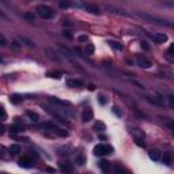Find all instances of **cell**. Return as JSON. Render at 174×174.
Returning a JSON list of instances; mask_svg holds the SVG:
<instances>
[{
    "label": "cell",
    "instance_id": "9",
    "mask_svg": "<svg viewBox=\"0 0 174 174\" xmlns=\"http://www.w3.org/2000/svg\"><path fill=\"white\" fill-rule=\"evenodd\" d=\"M19 166L21 167H25V169H30L33 166V161L30 157H22L19 159Z\"/></svg>",
    "mask_w": 174,
    "mask_h": 174
},
{
    "label": "cell",
    "instance_id": "39",
    "mask_svg": "<svg viewBox=\"0 0 174 174\" xmlns=\"http://www.w3.org/2000/svg\"><path fill=\"white\" fill-rule=\"evenodd\" d=\"M7 45V41H6V38L1 35V46H6Z\"/></svg>",
    "mask_w": 174,
    "mask_h": 174
},
{
    "label": "cell",
    "instance_id": "31",
    "mask_svg": "<svg viewBox=\"0 0 174 174\" xmlns=\"http://www.w3.org/2000/svg\"><path fill=\"white\" fill-rule=\"evenodd\" d=\"M113 113H114V114H116V116H118V117H121V114H123V113H121V110H118V107L117 106H113Z\"/></svg>",
    "mask_w": 174,
    "mask_h": 174
},
{
    "label": "cell",
    "instance_id": "27",
    "mask_svg": "<svg viewBox=\"0 0 174 174\" xmlns=\"http://www.w3.org/2000/svg\"><path fill=\"white\" fill-rule=\"evenodd\" d=\"M23 18H25V19H27L29 22H34V14H31V12H25V14H23Z\"/></svg>",
    "mask_w": 174,
    "mask_h": 174
},
{
    "label": "cell",
    "instance_id": "35",
    "mask_svg": "<svg viewBox=\"0 0 174 174\" xmlns=\"http://www.w3.org/2000/svg\"><path fill=\"white\" fill-rule=\"evenodd\" d=\"M0 110H1V120H3V121H4V120H6V118H7V114H6V109H4V107L1 106V107H0Z\"/></svg>",
    "mask_w": 174,
    "mask_h": 174
},
{
    "label": "cell",
    "instance_id": "29",
    "mask_svg": "<svg viewBox=\"0 0 174 174\" xmlns=\"http://www.w3.org/2000/svg\"><path fill=\"white\" fill-rule=\"evenodd\" d=\"M166 101H167L169 106L174 107V95H167V97H166Z\"/></svg>",
    "mask_w": 174,
    "mask_h": 174
},
{
    "label": "cell",
    "instance_id": "1",
    "mask_svg": "<svg viewBox=\"0 0 174 174\" xmlns=\"http://www.w3.org/2000/svg\"><path fill=\"white\" fill-rule=\"evenodd\" d=\"M113 152V147H110L109 144H105V143H99L94 147V155L97 157H105V155H109Z\"/></svg>",
    "mask_w": 174,
    "mask_h": 174
},
{
    "label": "cell",
    "instance_id": "33",
    "mask_svg": "<svg viewBox=\"0 0 174 174\" xmlns=\"http://www.w3.org/2000/svg\"><path fill=\"white\" fill-rule=\"evenodd\" d=\"M64 37H67L68 39H72L73 37H72V34H71V31H69V30H64Z\"/></svg>",
    "mask_w": 174,
    "mask_h": 174
},
{
    "label": "cell",
    "instance_id": "41",
    "mask_svg": "<svg viewBox=\"0 0 174 174\" xmlns=\"http://www.w3.org/2000/svg\"><path fill=\"white\" fill-rule=\"evenodd\" d=\"M11 45L14 46V48H15V49H18V48H19V45H18V42H12Z\"/></svg>",
    "mask_w": 174,
    "mask_h": 174
},
{
    "label": "cell",
    "instance_id": "12",
    "mask_svg": "<svg viewBox=\"0 0 174 174\" xmlns=\"http://www.w3.org/2000/svg\"><path fill=\"white\" fill-rule=\"evenodd\" d=\"M67 84H68V87L76 89V87H82V86H83V82H82L80 79H68Z\"/></svg>",
    "mask_w": 174,
    "mask_h": 174
},
{
    "label": "cell",
    "instance_id": "2",
    "mask_svg": "<svg viewBox=\"0 0 174 174\" xmlns=\"http://www.w3.org/2000/svg\"><path fill=\"white\" fill-rule=\"evenodd\" d=\"M37 14L44 19H51V18L55 17V11L49 6H45V4H41V6L37 7Z\"/></svg>",
    "mask_w": 174,
    "mask_h": 174
},
{
    "label": "cell",
    "instance_id": "37",
    "mask_svg": "<svg viewBox=\"0 0 174 174\" xmlns=\"http://www.w3.org/2000/svg\"><path fill=\"white\" fill-rule=\"evenodd\" d=\"M167 55H174V42L171 44V45H170V48H169Z\"/></svg>",
    "mask_w": 174,
    "mask_h": 174
},
{
    "label": "cell",
    "instance_id": "22",
    "mask_svg": "<svg viewBox=\"0 0 174 174\" xmlns=\"http://www.w3.org/2000/svg\"><path fill=\"white\" fill-rule=\"evenodd\" d=\"M59 6H60V8H69V7L72 6V3L69 0H60L59 1Z\"/></svg>",
    "mask_w": 174,
    "mask_h": 174
},
{
    "label": "cell",
    "instance_id": "26",
    "mask_svg": "<svg viewBox=\"0 0 174 174\" xmlns=\"http://www.w3.org/2000/svg\"><path fill=\"white\" fill-rule=\"evenodd\" d=\"M86 55H87V56L94 55V45H93V44H87V46H86Z\"/></svg>",
    "mask_w": 174,
    "mask_h": 174
},
{
    "label": "cell",
    "instance_id": "8",
    "mask_svg": "<svg viewBox=\"0 0 174 174\" xmlns=\"http://www.w3.org/2000/svg\"><path fill=\"white\" fill-rule=\"evenodd\" d=\"M129 132L132 133L133 136V139L135 140H144V132L139 128H131L129 129Z\"/></svg>",
    "mask_w": 174,
    "mask_h": 174
},
{
    "label": "cell",
    "instance_id": "11",
    "mask_svg": "<svg viewBox=\"0 0 174 174\" xmlns=\"http://www.w3.org/2000/svg\"><path fill=\"white\" fill-rule=\"evenodd\" d=\"M137 64H139V65H140L141 68H150L152 65L151 64V61H150V60H148V59H147V57H144V56H140V57H137Z\"/></svg>",
    "mask_w": 174,
    "mask_h": 174
},
{
    "label": "cell",
    "instance_id": "16",
    "mask_svg": "<svg viewBox=\"0 0 174 174\" xmlns=\"http://www.w3.org/2000/svg\"><path fill=\"white\" fill-rule=\"evenodd\" d=\"M148 155H150V158H151L154 162H158V161L161 159V152L158 151V150H151Z\"/></svg>",
    "mask_w": 174,
    "mask_h": 174
},
{
    "label": "cell",
    "instance_id": "17",
    "mask_svg": "<svg viewBox=\"0 0 174 174\" xmlns=\"http://www.w3.org/2000/svg\"><path fill=\"white\" fill-rule=\"evenodd\" d=\"M107 44H109V45L112 46L113 49H114V51H118V52H121L124 49V46L121 45V44H120V42H116V41H109V42H107Z\"/></svg>",
    "mask_w": 174,
    "mask_h": 174
},
{
    "label": "cell",
    "instance_id": "36",
    "mask_svg": "<svg viewBox=\"0 0 174 174\" xmlns=\"http://www.w3.org/2000/svg\"><path fill=\"white\" fill-rule=\"evenodd\" d=\"M10 131H11V133H18V132H22V128H17V127H12V128H10Z\"/></svg>",
    "mask_w": 174,
    "mask_h": 174
},
{
    "label": "cell",
    "instance_id": "25",
    "mask_svg": "<svg viewBox=\"0 0 174 174\" xmlns=\"http://www.w3.org/2000/svg\"><path fill=\"white\" fill-rule=\"evenodd\" d=\"M76 163H78L79 166H83L84 163H86V158H84L83 154H79L78 157H76Z\"/></svg>",
    "mask_w": 174,
    "mask_h": 174
},
{
    "label": "cell",
    "instance_id": "4",
    "mask_svg": "<svg viewBox=\"0 0 174 174\" xmlns=\"http://www.w3.org/2000/svg\"><path fill=\"white\" fill-rule=\"evenodd\" d=\"M45 55H46V57H48L49 60H52V61L61 63V56H60L55 49H52V48H46V49H45Z\"/></svg>",
    "mask_w": 174,
    "mask_h": 174
},
{
    "label": "cell",
    "instance_id": "23",
    "mask_svg": "<svg viewBox=\"0 0 174 174\" xmlns=\"http://www.w3.org/2000/svg\"><path fill=\"white\" fill-rule=\"evenodd\" d=\"M162 161H163V163H165L166 166H169V165L171 163V157H170V154H169V152H166V154H163Z\"/></svg>",
    "mask_w": 174,
    "mask_h": 174
},
{
    "label": "cell",
    "instance_id": "7",
    "mask_svg": "<svg viewBox=\"0 0 174 174\" xmlns=\"http://www.w3.org/2000/svg\"><path fill=\"white\" fill-rule=\"evenodd\" d=\"M151 38H152V41L157 42V44H163V42L167 41V35L165 33H155L151 35Z\"/></svg>",
    "mask_w": 174,
    "mask_h": 174
},
{
    "label": "cell",
    "instance_id": "38",
    "mask_svg": "<svg viewBox=\"0 0 174 174\" xmlns=\"http://www.w3.org/2000/svg\"><path fill=\"white\" fill-rule=\"evenodd\" d=\"M135 141H136V144H137V146H141V147L146 146V144L143 143V140H135Z\"/></svg>",
    "mask_w": 174,
    "mask_h": 174
},
{
    "label": "cell",
    "instance_id": "18",
    "mask_svg": "<svg viewBox=\"0 0 174 174\" xmlns=\"http://www.w3.org/2000/svg\"><path fill=\"white\" fill-rule=\"evenodd\" d=\"M26 116H27V117L30 118L33 123H37V121L39 120L38 114H37V113H34V112H31V110H27V112H26Z\"/></svg>",
    "mask_w": 174,
    "mask_h": 174
},
{
    "label": "cell",
    "instance_id": "19",
    "mask_svg": "<svg viewBox=\"0 0 174 174\" xmlns=\"http://www.w3.org/2000/svg\"><path fill=\"white\" fill-rule=\"evenodd\" d=\"M94 129L98 131V132H103V131H106V125L102 123V121H98V123L94 124Z\"/></svg>",
    "mask_w": 174,
    "mask_h": 174
},
{
    "label": "cell",
    "instance_id": "6",
    "mask_svg": "<svg viewBox=\"0 0 174 174\" xmlns=\"http://www.w3.org/2000/svg\"><path fill=\"white\" fill-rule=\"evenodd\" d=\"M49 102L56 105V106H71V102L68 101H64V99H60V98H56V97H51L49 98Z\"/></svg>",
    "mask_w": 174,
    "mask_h": 174
},
{
    "label": "cell",
    "instance_id": "21",
    "mask_svg": "<svg viewBox=\"0 0 174 174\" xmlns=\"http://www.w3.org/2000/svg\"><path fill=\"white\" fill-rule=\"evenodd\" d=\"M162 120L165 123V125L171 129V132H174V120H171V118H162Z\"/></svg>",
    "mask_w": 174,
    "mask_h": 174
},
{
    "label": "cell",
    "instance_id": "14",
    "mask_svg": "<svg viewBox=\"0 0 174 174\" xmlns=\"http://www.w3.org/2000/svg\"><path fill=\"white\" fill-rule=\"evenodd\" d=\"M18 38H19V41L22 42L23 45L29 46V48H34V42H33V41H31L30 38H27V37H25V35H19Z\"/></svg>",
    "mask_w": 174,
    "mask_h": 174
},
{
    "label": "cell",
    "instance_id": "13",
    "mask_svg": "<svg viewBox=\"0 0 174 174\" xmlns=\"http://www.w3.org/2000/svg\"><path fill=\"white\" fill-rule=\"evenodd\" d=\"M60 169L64 173H72L73 171V166L69 162H60Z\"/></svg>",
    "mask_w": 174,
    "mask_h": 174
},
{
    "label": "cell",
    "instance_id": "24",
    "mask_svg": "<svg viewBox=\"0 0 174 174\" xmlns=\"http://www.w3.org/2000/svg\"><path fill=\"white\" fill-rule=\"evenodd\" d=\"M63 72H60V71H53V72H48V76L49 78H55V79H60L61 78Z\"/></svg>",
    "mask_w": 174,
    "mask_h": 174
},
{
    "label": "cell",
    "instance_id": "5",
    "mask_svg": "<svg viewBox=\"0 0 174 174\" xmlns=\"http://www.w3.org/2000/svg\"><path fill=\"white\" fill-rule=\"evenodd\" d=\"M79 6L84 7V10L87 12H90L93 15H99L101 14V10H99V7L95 6V4H83V3H80Z\"/></svg>",
    "mask_w": 174,
    "mask_h": 174
},
{
    "label": "cell",
    "instance_id": "34",
    "mask_svg": "<svg viewBox=\"0 0 174 174\" xmlns=\"http://www.w3.org/2000/svg\"><path fill=\"white\" fill-rule=\"evenodd\" d=\"M78 39H79V42H87V41H89L87 35H79Z\"/></svg>",
    "mask_w": 174,
    "mask_h": 174
},
{
    "label": "cell",
    "instance_id": "10",
    "mask_svg": "<svg viewBox=\"0 0 174 174\" xmlns=\"http://www.w3.org/2000/svg\"><path fill=\"white\" fill-rule=\"evenodd\" d=\"M93 117H94V113H93V110H91L90 107L84 109L83 112H82V121L83 123H87V121L93 120Z\"/></svg>",
    "mask_w": 174,
    "mask_h": 174
},
{
    "label": "cell",
    "instance_id": "20",
    "mask_svg": "<svg viewBox=\"0 0 174 174\" xmlns=\"http://www.w3.org/2000/svg\"><path fill=\"white\" fill-rule=\"evenodd\" d=\"M8 151L11 152L12 155H17V154L21 152V146H18V144H11L10 148H8Z\"/></svg>",
    "mask_w": 174,
    "mask_h": 174
},
{
    "label": "cell",
    "instance_id": "30",
    "mask_svg": "<svg viewBox=\"0 0 174 174\" xmlns=\"http://www.w3.org/2000/svg\"><path fill=\"white\" fill-rule=\"evenodd\" d=\"M140 46H141V49H144V51H150V45H148V42H147V41H141Z\"/></svg>",
    "mask_w": 174,
    "mask_h": 174
},
{
    "label": "cell",
    "instance_id": "15",
    "mask_svg": "<svg viewBox=\"0 0 174 174\" xmlns=\"http://www.w3.org/2000/svg\"><path fill=\"white\" fill-rule=\"evenodd\" d=\"M99 167H101V170L103 173H109L110 171V163L107 162V161H105V159H102L101 162H99Z\"/></svg>",
    "mask_w": 174,
    "mask_h": 174
},
{
    "label": "cell",
    "instance_id": "3",
    "mask_svg": "<svg viewBox=\"0 0 174 174\" xmlns=\"http://www.w3.org/2000/svg\"><path fill=\"white\" fill-rule=\"evenodd\" d=\"M41 128L51 129L53 133H56V135L60 136V137H67V136H68V132H67V131H64V129H61L60 127H57L55 123H46V124H44V125H41Z\"/></svg>",
    "mask_w": 174,
    "mask_h": 174
},
{
    "label": "cell",
    "instance_id": "28",
    "mask_svg": "<svg viewBox=\"0 0 174 174\" xmlns=\"http://www.w3.org/2000/svg\"><path fill=\"white\" fill-rule=\"evenodd\" d=\"M22 99H23L22 97H21V95H17V94L11 97V102H12V103H19V102H22Z\"/></svg>",
    "mask_w": 174,
    "mask_h": 174
},
{
    "label": "cell",
    "instance_id": "40",
    "mask_svg": "<svg viewBox=\"0 0 174 174\" xmlns=\"http://www.w3.org/2000/svg\"><path fill=\"white\" fill-rule=\"evenodd\" d=\"M46 171H49V173H55L56 170H55L53 167H48V169H46Z\"/></svg>",
    "mask_w": 174,
    "mask_h": 174
},
{
    "label": "cell",
    "instance_id": "32",
    "mask_svg": "<svg viewBox=\"0 0 174 174\" xmlns=\"http://www.w3.org/2000/svg\"><path fill=\"white\" fill-rule=\"evenodd\" d=\"M98 101H99V103H101V105H105V103H106V98H105V95H98Z\"/></svg>",
    "mask_w": 174,
    "mask_h": 174
}]
</instances>
